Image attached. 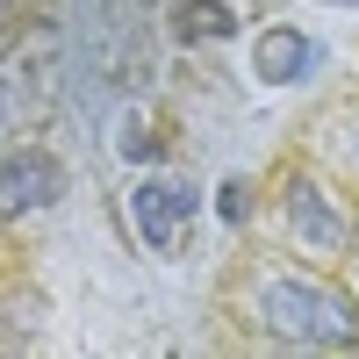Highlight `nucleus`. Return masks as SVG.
<instances>
[{
    "label": "nucleus",
    "instance_id": "nucleus-11",
    "mask_svg": "<svg viewBox=\"0 0 359 359\" xmlns=\"http://www.w3.org/2000/svg\"><path fill=\"white\" fill-rule=\"evenodd\" d=\"M331 8H359V0H331Z\"/></svg>",
    "mask_w": 359,
    "mask_h": 359
},
{
    "label": "nucleus",
    "instance_id": "nucleus-7",
    "mask_svg": "<svg viewBox=\"0 0 359 359\" xmlns=\"http://www.w3.org/2000/svg\"><path fill=\"white\" fill-rule=\"evenodd\" d=\"M115 158H123V165H151L158 158V137H151V115H144V108L115 115Z\"/></svg>",
    "mask_w": 359,
    "mask_h": 359
},
{
    "label": "nucleus",
    "instance_id": "nucleus-9",
    "mask_svg": "<svg viewBox=\"0 0 359 359\" xmlns=\"http://www.w3.org/2000/svg\"><path fill=\"white\" fill-rule=\"evenodd\" d=\"M8 29H15V0H0V36H8Z\"/></svg>",
    "mask_w": 359,
    "mask_h": 359
},
{
    "label": "nucleus",
    "instance_id": "nucleus-10",
    "mask_svg": "<svg viewBox=\"0 0 359 359\" xmlns=\"http://www.w3.org/2000/svg\"><path fill=\"white\" fill-rule=\"evenodd\" d=\"M0 108H8V72H0Z\"/></svg>",
    "mask_w": 359,
    "mask_h": 359
},
{
    "label": "nucleus",
    "instance_id": "nucleus-1",
    "mask_svg": "<svg viewBox=\"0 0 359 359\" xmlns=\"http://www.w3.org/2000/svg\"><path fill=\"white\" fill-rule=\"evenodd\" d=\"M252 309L266 323L273 345H294V352H359V302L331 280H309V273H266Z\"/></svg>",
    "mask_w": 359,
    "mask_h": 359
},
{
    "label": "nucleus",
    "instance_id": "nucleus-2",
    "mask_svg": "<svg viewBox=\"0 0 359 359\" xmlns=\"http://www.w3.org/2000/svg\"><path fill=\"white\" fill-rule=\"evenodd\" d=\"M280 216H287V237H294L309 259H345V252H352V208L323 187V180L294 172L287 194H280Z\"/></svg>",
    "mask_w": 359,
    "mask_h": 359
},
{
    "label": "nucleus",
    "instance_id": "nucleus-4",
    "mask_svg": "<svg viewBox=\"0 0 359 359\" xmlns=\"http://www.w3.org/2000/svg\"><path fill=\"white\" fill-rule=\"evenodd\" d=\"M194 208H201V194L187 180H172V172H137V187H130V223H137V237L151 252L180 245V230L194 223Z\"/></svg>",
    "mask_w": 359,
    "mask_h": 359
},
{
    "label": "nucleus",
    "instance_id": "nucleus-8",
    "mask_svg": "<svg viewBox=\"0 0 359 359\" xmlns=\"http://www.w3.org/2000/svg\"><path fill=\"white\" fill-rule=\"evenodd\" d=\"M216 194H223V201H216V216H223V223H245V216H252V180H223Z\"/></svg>",
    "mask_w": 359,
    "mask_h": 359
},
{
    "label": "nucleus",
    "instance_id": "nucleus-6",
    "mask_svg": "<svg viewBox=\"0 0 359 359\" xmlns=\"http://www.w3.org/2000/svg\"><path fill=\"white\" fill-rule=\"evenodd\" d=\"M172 36L180 43H230L237 36V8L230 0H172Z\"/></svg>",
    "mask_w": 359,
    "mask_h": 359
},
{
    "label": "nucleus",
    "instance_id": "nucleus-5",
    "mask_svg": "<svg viewBox=\"0 0 359 359\" xmlns=\"http://www.w3.org/2000/svg\"><path fill=\"white\" fill-rule=\"evenodd\" d=\"M316 65H323V43L309 29H294V22L259 29V43H252V79L259 86H302Z\"/></svg>",
    "mask_w": 359,
    "mask_h": 359
},
{
    "label": "nucleus",
    "instance_id": "nucleus-3",
    "mask_svg": "<svg viewBox=\"0 0 359 359\" xmlns=\"http://www.w3.org/2000/svg\"><path fill=\"white\" fill-rule=\"evenodd\" d=\"M65 201V165L43 144H22V151L0 158V223H22V216H43V208Z\"/></svg>",
    "mask_w": 359,
    "mask_h": 359
}]
</instances>
